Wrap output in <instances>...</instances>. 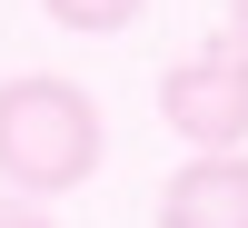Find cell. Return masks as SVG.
Instances as JSON below:
<instances>
[{
	"label": "cell",
	"mask_w": 248,
	"mask_h": 228,
	"mask_svg": "<svg viewBox=\"0 0 248 228\" xmlns=\"http://www.w3.org/2000/svg\"><path fill=\"white\" fill-rule=\"evenodd\" d=\"M99 149H109V119H99V99L79 90V79L20 70L10 90H0V179H10L20 198H70L79 179L99 169Z\"/></svg>",
	"instance_id": "6da1fadb"
},
{
	"label": "cell",
	"mask_w": 248,
	"mask_h": 228,
	"mask_svg": "<svg viewBox=\"0 0 248 228\" xmlns=\"http://www.w3.org/2000/svg\"><path fill=\"white\" fill-rule=\"evenodd\" d=\"M159 119H169L189 149H248V50L229 30L209 40V50L169 60V79H159Z\"/></svg>",
	"instance_id": "7a4b0ae2"
},
{
	"label": "cell",
	"mask_w": 248,
	"mask_h": 228,
	"mask_svg": "<svg viewBox=\"0 0 248 228\" xmlns=\"http://www.w3.org/2000/svg\"><path fill=\"white\" fill-rule=\"evenodd\" d=\"M159 228H248V149H189L159 189Z\"/></svg>",
	"instance_id": "3957f363"
},
{
	"label": "cell",
	"mask_w": 248,
	"mask_h": 228,
	"mask_svg": "<svg viewBox=\"0 0 248 228\" xmlns=\"http://www.w3.org/2000/svg\"><path fill=\"white\" fill-rule=\"evenodd\" d=\"M40 10H50L60 30H90V40H109V30H129L149 0H40Z\"/></svg>",
	"instance_id": "277c9868"
},
{
	"label": "cell",
	"mask_w": 248,
	"mask_h": 228,
	"mask_svg": "<svg viewBox=\"0 0 248 228\" xmlns=\"http://www.w3.org/2000/svg\"><path fill=\"white\" fill-rule=\"evenodd\" d=\"M0 228H50V209H40V198H10V209H0Z\"/></svg>",
	"instance_id": "5b68a950"
},
{
	"label": "cell",
	"mask_w": 248,
	"mask_h": 228,
	"mask_svg": "<svg viewBox=\"0 0 248 228\" xmlns=\"http://www.w3.org/2000/svg\"><path fill=\"white\" fill-rule=\"evenodd\" d=\"M229 40H238V50H248V0H229Z\"/></svg>",
	"instance_id": "8992f818"
}]
</instances>
